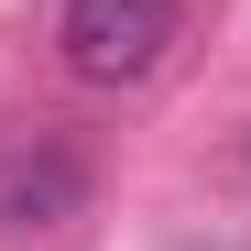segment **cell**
<instances>
[{
	"mask_svg": "<svg viewBox=\"0 0 251 251\" xmlns=\"http://www.w3.org/2000/svg\"><path fill=\"white\" fill-rule=\"evenodd\" d=\"M175 22H186V0H66L55 44H66V66H76V76L131 88V76H153V66H164Z\"/></svg>",
	"mask_w": 251,
	"mask_h": 251,
	"instance_id": "obj_1",
	"label": "cell"
},
{
	"mask_svg": "<svg viewBox=\"0 0 251 251\" xmlns=\"http://www.w3.org/2000/svg\"><path fill=\"white\" fill-rule=\"evenodd\" d=\"M76 197H88V175H76V153H55V142H33V153L0 164V229H11V240L76 219Z\"/></svg>",
	"mask_w": 251,
	"mask_h": 251,
	"instance_id": "obj_2",
	"label": "cell"
}]
</instances>
